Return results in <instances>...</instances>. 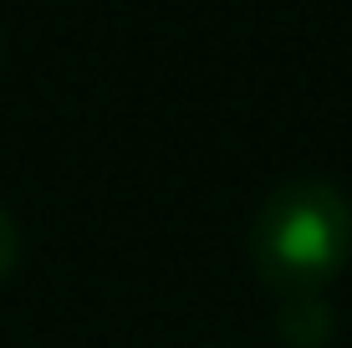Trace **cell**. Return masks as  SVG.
<instances>
[{"instance_id":"6da1fadb","label":"cell","mask_w":352,"mask_h":348,"mask_svg":"<svg viewBox=\"0 0 352 348\" xmlns=\"http://www.w3.org/2000/svg\"><path fill=\"white\" fill-rule=\"evenodd\" d=\"M250 272L276 297H311L352 261V205L327 179H286L265 195L245 236Z\"/></svg>"},{"instance_id":"7a4b0ae2","label":"cell","mask_w":352,"mask_h":348,"mask_svg":"<svg viewBox=\"0 0 352 348\" xmlns=\"http://www.w3.org/2000/svg\"><path fill=\"white\" fill-rule=\"evenodd\" d=\"M276 328H281V338L291 348H322L337 333V318H332V307L322 303V292L281 297V307H276Z\"/></svg>"},{"instance_id":"3957f363","label":"cell","mask_w":352,"mask_h":348,"mask_svg":"<svg viewBox=\"0 0 352 348\" xmlns=\"http://www.w3.org/2000/svg\"><path fill=\"white\" fill-rule=\"evenodd\" d=\"M16 267H21V225H16V215L0 205V282H10Z\"/></svg>"}]
</instances>
